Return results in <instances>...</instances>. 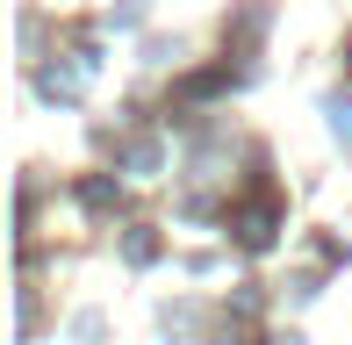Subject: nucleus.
I'll return each instance as SVG.
<instances>
[{"label": "nucleus", "mask_w": 352, "mask_h": 345, "mask_svg": "<svg viewBox=\"0 0 352 345\" xmlns=\"http://www.w3.org/2000/svg\"><path fill=\"white\" fill-rule=\"evenodd\" d=\"M237 238H245V245H266V238H274V194H252L245 209H237Z\"/></svg>", "instance_id": "f257e3e1"}, {"label": "nucleus", "mask_w": 352, "mask_h": 345, "mask_svg": "<svg viewBox=\"0 0 352 345\" xmlns=\"http://www.w3.org/2000/svg\"><path fill=\"white\" fill-rule=\"evenodd\" d=\"M79 194H87V209H116V187H108V180H87Z\"/></svg>", "instance_id": "f03ea898"}, {"label": "nucleus", "mask_w": 352, "mask_h": 345, "mask_svg": "<svg viewBox=\"0 0 352 345\" xmlns=\"http://www.w3.org/2000/svg\"><path fill=\"white\" fill-rule=\"evenodd\" d=\"M151 252H158V238H151V230H130V259L144 266V259H151Z\"/></svg>", "instance_id": "7ed1b4c3"}, {"label": "nucleus", "mask_w": 352, "mask_h": 345, "mask_svg": "<svg viewBox=\"0 0 352 345\" xmlns=\"http://www.w3.org/2000/svg\"><path fill=\"white\" fill-rule=\"evenodd\" d=\"M338 137H352V108H338Z\"/></svg>", "instance_id": "20e7f679"}]
</instances>
